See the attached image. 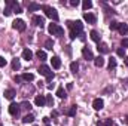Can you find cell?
Returning a JSON list of instances; mask_svg holds the SVG:
<instances>
[{
    "label": "cell",
    "instance_id": "18",
    "mask_svg": "<svg viewBox=\"0 0 128 126\" xmlns=\"http://www.w3.org/2000/svg\"><path fill=\"white\" fill-rule=\"evenodd\" d=\"M14 96H15V91H14V89H6V91H4V98L14 99Z\"/></svg>",
    "mask_w": 128,
    "mask_h": 126
},
{
    "label": "cell",
    "instance_id": "20",
    "mask_svg": "<svg viewBox=\"0 0 128 126\" xmlns=\"http://www.w3.org/2000/svg\"><path fill=\"white\" fill-rule=\"evenodd\" d=\"M22 122H24V123H33V122H34V116H33V114H26V116L22 117Z\"/></svg>",
    "mask_w": 128,
    "mask_h": 126
},
{
    "label": "cell",
    "instance_id": "12",
    "mask_svg": "<svg viewBox=\"0 0 128 126\" xmlns=\"http://www.w3.org/2000/svg\"><path fill=\"white\" fill-rule=\"evenodd\" d=\"M22 58H24L26 61H30L33 58V52L30 49H24V51H22Z\"/></svg>",
    "mask_w": 128,
    "mask_h": 126
},
{
    "label": "cell",
    "instance_id": "45",
    "mask_svg": "<svg viewBox=\"0 0 128 126\" xmlns=\"http://www.w3.org/2000/svg\"><path fill=\"white\" fill-rule=\"evenodd\" d=\"M124 82H125V83H127V86H128V79H125V80H124Z\"/></svg>",
    "mask_w": 128,
    "mask_h": 126
},
{
    "label": "cell",
    "instance_id": "4",
    "mask_svg": "<svg viewBox=\"0 0 128 126\" xmlns=\"http://www.w3.org/2000/svg\"><path fill=\"white\" fill-rule=\"evenodd\" d=\"M12 27L15 28V30H18V31H24L26 30V22L22 21V19H15L14 22H12Z\"/></svg>",
    "mask_w": 128,
    "mask_h": 126
},
{
    "label": "cell",
    "instance_id": "29",
    "mask_svg": "<svg viewBox=\"0 0 128 126\" xmlns=\"http://www.w3.org/2000/svg\"><path fill=\"white\" fill-rule=\"evenodd\" d=\"M45 48H46V49H49V51H51V49H52V48H54V42H52V40H51V39H48V40H46V42H45Z\"/></svg>",
    "mask_w": 128,
    "mask_h": 126
},
{
    "label": "cell",
    "instance_id": "8",
    "mask_svg": "<svg viewBox=\"0 0 128 126\" xmlns=\"http://www.w3.org/2000/svg\"><path fill=\"white\" fill-rule=\"evenodd\" d=\"M33 22H34V25H37V27H40V28L45 27V18H43V16H39V15L33 16Z\"/></svg>",
    "mask_w": 128,
    "mask_h": 126
},
{
    "label": "cell",
    "instance_id": "19",
    "mask_svg": "<svg viewBox=\"0 0 128 126\" xmlns=\"http://www.w3.org/2000/svg\"><path fill=\"white\" fill-rule=\"evenodd\" d=\"M22 80H26V82H33V80H34V74H32V73H24V74H22Z\"/></svg>",
    "mask_w": 128,
    "mask_h": 126
},
{
    "label": "cell",
    "instance_id": "2",
    "mask_svg": "<svg viewBox=\"0 0 128 126\" xmlns=\"http://www.w3.org/2000/svg\"><path fill=\"white\" fill-rule=\"evenodd\" d=\"M42 9L45 10V15L48 16V18H51V19H54V21H58V12L54 9V7H51V6H42Z\"/></svg>",
    "mask_w": 128,
    "mask_h": 126
},
{
    "label": "cell",
    "instance_id": "38",
    "mask_svg": "<svg viewBox=\"0 0 128 126\" xmlns=\"http://www.w3.org/2000/svg\"><path fill=\"white\" fill-rule=\"evenodd\" d=\"M52 80H54V73H51L49 76H46V82H48V83H49V82H52Z\"/></svg>",
    "mask_w": 128,
    "mask_h": 126
},
{
    "label": "cell",
    "instance_id": "17",
    "mask_svg": "<svg viewBox=\"0 0 128 126\" xmlns=\"http://www.w3.org/2000/svg\"><path fill=\"white\" fill-rule=\"evenodd\" d=\"M42 6L40 4H37V3H28V12H36V10H39Z\"/></svg>",
    "mask_w": 128,
    "mask_h": 126
},
{
    "label": "cell",
    "instance_id": "10",
    "mask_svg": "<svg viewBox=\"0 0 128 126\" xmlns=\"http://www.w3.org/2000/svg\"><path fill=\"white\" fill-rule=\"evenodd\" d=\"M92 107H94V110H101L103 107H104V102H103V99L101 98H96L94 101H92Z\"/></svg>",
    "mask_w": 128,
    "mask_h": 126
},
{
    "label": "cell",
    "instance_id": "32",
    "mask_svg": "<svg viewBox=\"0 0 128 126\" xmlns=\"http://www.w3.org/2000/svg\"><path fill=\"white\" fill-rule=\"evenodd\" d=\"M12 12H15V13H21V12H22V9H21V6H20V4L16 3V4L14 6V9H12Z\"/></svg>",
    "mask_w": 128,
    "mask_h": 126
},
{
    "label": "cell",
    "instance_id": "13",
    "mask_svg": "<svg viewBox=\"0 0 128 126\" xmlns=\"http://www.w3.org/2000/svg\"><path fill=\"white\" fill-rule=\"evenodd\" d=\"M97 49H98L100 54H107V52H109V46H107L106 43H98V48H97Z\"/></svg>",
    "mask_w": 128,
    "mask_h": 126
},
{
    "label": "cell",
    "instance_id": "14",
    "mask_svg": "<svg viewBox=\"0 0 128 126\" xmlns=\"http://www.w3.org/2000/svg\"><path fill=\"white\" fill-rule=\"evenodd\" d=\"M118 31L121 33L122 36H125L128 33V25L127 24H124V22H119V28H118Z\"/></svg>",
    "mask_w": 128,
    "mask_h": 126
},
{
    "label": "cell",
    "instance_id": "11",
    "mask_svg": "<svg viewBox=\"0 0 128 126\" xmlns=\"http://www.w3.org/2000/svg\"><path fill=\"white\" fill-rule=\"evenodd\" d=\"M39 73L46 77V76H49L52 71H51V67H48V65H40V67H39Z\"/></svg>",
    "mask_w": 128,
    "mask_h": 126
},
{
    "label": "cell",
    "instance_id": "7",
    "mask_svg": "<svg viewBox=\"0 0 128 126\" xmlns=\"http://www.w3.org/2000/svg\"><path fill=\"white\" fill-rule=\"evenodd\" d=\"M84 19H85L88 24H96V21H97L96 15L91 13V12H85V13H84Z\"/></svg>",
    "mask_w": 128,
    "mask_h": 126
},
{
    "label": "cell",
    "instance_id": "6",
    "mask_svg": "<svg viewBox=\"0 0 128 126\" xmlns=\"http://www.w3.org/2000/svg\"><path fill=\"white\" fill-rule=\"evenodd\" d=\"M20 110H21V105H20V104L12 102V104L9 105V113H10L12 116H18V114H20Z\"/></svg>",
    "mask_w": 128,
    "mask_h": 126
},
{
    "label": "cell",
    "instance_id": "48",
    "mask_svg": "<svg viewBox=\"0 0 128 126\" xmlns=\"http://www.w3.org/2000/svg\"><path fill=\"white\" fill-rule=\"evenodd\" d=\"M34 126H36V125H34Z\"/></svg>",
    "mask_w": 128,
    "mask_h": 126
},
{
    "label": "cell",
    "instance_id": "21",
    "mask_svg": "<svg viewBox=\"0 0 128 126\" xmlns=\"http://www.w3.org/2000/svg\"><path fill=\"white\" fill-rule=\"evenodd\" d=\"M82 7H84V10H88V9H91V7H92V1H91V0H84V3H82Z\"/></svg>",
    "mask_w": 128,
    "mask_h": 126
},
{
    "label": "cell",
    "instance_id": "9",
    "mask_svg": "<svg viewBox=\"0 0 128 126\" xmlns=\"http://www.w3.org/2000/svg\"><path fill=\"white\" fill-rule=\"evenodd\" d=\"M34 104H36L37 107H43V105L46 104V96H43V95H37V96L34 98Z\"/></svg>",
    "mask_w": 128,
    "mask_h": 126
},
{
    "label": "cell",
    "instance_id": "35",
    "mask_svg": "<svg viewBox=\"0 0 128 126\" xmlns=\"http://www.w3.org/2000/svg\"><path fill=\"white\" fill-rule=\"evenodd\" d=\"M103 125H104V126H113V125H115V122H113L112 119H106Z\"/></svg>",
    "mask_w": 128,
    "mask_h": 126
},
{
    "label": "cell",
    "instance_id": "22",
    "mask_svg": "<svg viewBox=\"0 0 128 126\" xmlns=\"http://www.w3.org/2000/svg\"><path fill=\"white\" fill-rule=\"evenodd\" d=\"M91 39H92L94 42H97V43H100V34H98V31L92 30V31H91Z\"/></svg>",
    "mask_w": 128,
    "mask_h": 126
},
{
    "label": "cell",
    "instance_id": "40",
    "mask_svg": "<svg viewBox=\"0 0 128 126\" xmlns=\"http://www.w3.org/2000/svg\"><path fill=\"white\" fill-rule=\"evenodd\" d=\"M70 4H72V6H78V4H79V0H72Z\"/></svg>",
    "mask_w": 128,
    "mask_h": 126
},
{
    "label": "cell",
    "instance_id": "37",
    "mask_svg": "<svg viewBox=\"0 0 128 126\" xmlns=\"http://www.w3.org/2000/svg\"><path fill=\"white\" fill-rule=\"evenodd\" d=\"M121 46L125 49V48H128V39H122V42H121Z\"/></svg>",
    "mask_w": 128,
    "mask_h": 126
},
{
    "label": "cell",
    "instance_id": "3",
    "mask_svg": "<svg viewBox=\"0 0 128 126\" xmlns=\"http://www.w3.org/2000/svg\"><path fill=\"white\" fill-rule=\"evenodd\" d=\"M48 31L49 34H52V36H63L64 34V30L58 25V24H49V27H48Z\"/></svg>",
    "mask_w": 128,
    "mask_h": 126
},
{
    "label": "cell",
    "instance_id": "28",
    "mask_svg": "<svg viewBox=\"0 0 128 126\" xmlns=\"http://www.w3.org/2000/svg\"><path fill=\"white\" fill-rule=\"evenodd\" d=\"M70 70H72V73H78V70H79V65H78V63H72L70 64Z\"/></svg>",
    "mask_w": 128,
    "mask_h": 126
},
{
    "label": "cell",
    "instance_id": "44",
    "mask_svg": "<svg viewBox=\"0 0 128 126\" xmlns=\"http://www.w3.org/2000/svg\"><path fill=\"white\" fill-rule=\"evenodd\" d=\"M125 65L128 67V57H125Z\"/></svg>",
    "mask_w": 128,
    "mask_h": 126
},
{
    "label": "cell",
    "instance_id": "43",
    "mask_svg": "<svg viewBox=\"0 0 128 126\" xmlns=\"http://www.w3.org/2000/svg\"><path fill=\"white\" fill-rule=\"evenodd\" d=\"M21 80H22V77H20V76L15 77V82H21Z\"/></svg>",
    "mask_w": 128,
    "mask_h": 126
},
{
    "label": "cell",
    "instance_id": "27",
    "mask_svg": "<svg viewBox=\"0 0 128 126\" xmlns=\"http://www.w3.org/2000/svg\"><path fill=\"white\" fill-rule=\"evenodd\" d=\"M67 114H68L70 117H73V116H76V105H72V107L68 108V111H67Z\"/></svg>",
    "mask_w": 128,
    "mask_h": 126
},
{
    "label": "cell",
    "instance_id": "33",
    "mask_svg": "<svg viewBox=\"0 0 128 126\" xmlns=\"http://www.w3.org/2000/svg\"><path fill=\"white\" fill-rule=\"evenodd\" d=\"M118 28H119V22L113 21V22L110 24V30H118Z\"/></svg>",
    "mask_w": 128,
    "mask_h": 126
},
{
    "label": "cell",
    "instance_id": "15",
    "mask_svg": "<svg viewBox=\"0 0 128 126\" xmlns=\"http://www.w3.org/2000/svg\"><path fill=\"white\" fill-rule=\"evenodd\" d=\"M51 63H52V67H54V68H60V67H61V60H60L58 57H52Z\"/></svg>",
    "mask_w": 128,
    "mask_h": 126
},
{
    "label": "cell",
    "instance_id": "42",
    "mask_svg": "<svg viewBox=\"0 0 128 126\" xmlns=\"http://www.w3.org/2000/svg\"><path fill=\"white\" fill-rule=\"evenodd\" d=\"M43 122H45V125H49V117H43Z\"/></svg>",
    "mask_w": 128,
    "mask_h": 126
},
{
    "label": "cell",
    "instance_id": "24",
    "mask_svg": "<svg viewBox=\"0 0 128 126\" xmlns=\"http://www.w3.org/2000/svg\"><path fill=\"white\" fill-rule=\"evenodd\" d=\"M12 68H14V70H20V68H21V63H20L18 58L12 60Z\"/></svg>",
    "mask_w": 128,
    "mask_h": 126
},
{
    "label": "cell",
    "instance_id": "16",
    "mask_svg": "<svg viewBox=\"0 0 128 126\" xmlns=\"http://www.w3.org/2000/svg\"><path fill=\"white\" fill-rule=\"evenodd\" d=\"M94 64H96V67H103L104 65V58L101 55H98L97 58H94Z\"/></svg>",
    "mask_w": 128,
    "mask_h": 126
},
{
    "label": "cell",
    "instance_id": "30",
    "mask_svg": "<svg viewBox=\"0 0 128 126\" xmlns=\"http://www.w3.org/2000/svg\"><path fill=\"white\" fill-rule=\"evenodd\" d=\"M46 104H48L49 107L54 105V98H52V95H48V96H46Z\"/></svg>",
    "mask_w": 128,
    "mask_h": 126
},
{
    "label": "cell",
    "instance_id": "25",
    "mask_svg": "<svg viewBox=\"0 0 128 126\" xmlns=\"http://www.w3.org/2000/svg\"><path fill=\"white\" fill-rule=\"evenodd\" d=\"M21 108H22V110L30 111V110H32V104H30L28 101H24V102H21Z\"/></svg>",
    "mask_w": 128,
    "mask_h": 126
},
{
    "label": "cell",
    "instance_id": "34",
    "mask_svg": "<svg viewBox=\"0 0 128 126\" xmlns=\"http://www.w3.org/2000/svg\"><path fill=\"white\" fill-rule=\"evenodd\" d=\"M116 54H118L119 57H125V49H124V48H118Z\"/></svg>",
    "mask_w": 128,
    "mask_h": 126
},
{
    "label": "cell",
    "instance_id": "39",
    "mask_svg": "<svg viewBox=\"0 0 128 126\" xmlns=\"http://www.w3.org/2000/svg\"><path fill=\"white\" fill-rule=\"evenodd\" d=\"M6 60H4V58H3V57H0V67H4V65H6Z\"/></svg>",
    "mask_w": 128,
    "mask_h": 126
},
{
    "label": "cell",
    "instance_id": "31",
    "mask_svg": "<svg viewBox=\"0 0 128 126\" xmlns=\"http://www.w3.org/2000/svg\"><path fill=\"white\" fill-rule=\"evenodd\" d=\"M115 67H116V60H115V58H110V60H109V68L112 70V68H115Z\"/></svg>",
    "mask_w": 128,
    "mask_h": 126
},
{
    "label": "cell",
    "instance_id": "26",
    "mask_svg": "<svg viewBox=\"0 0 128 126\" xmlns=\"http://www.w3.org/2000/svg\"><path fill=\"white\" fill-rule=\"evenodd\" d=\"M57 96H58V98H66V96H67V95H66V91H64L63 88H58V89H57Z\"/></svg>",
    "mask_w": 128,
    "mask_h": 126
},
{
    "label": "cell",
    "instance_id": "36",
    "mask_svg": "<svg viewBox=\"0 0 128 126\" xmlns=\"http://www.w3.org/2000/svg\"><path fill=\"white\" fill-rule=\"evenodd\" d=\"M10 13H12V9H9V7H6V9L3 10V15H4V16H9Z\"/></svg>",
    "mask_w": 128,
    "mask_h": 126
},
{
    "label": "cell",
    "instance_id": "23",
    "mask_svg": "<svg viewBox=\"0 0 128 126\" xmlns=\"http://www.w3.org/2000/svg\"><path fill=\"white\" fill-rule=\"evenodd\" d=\"M36 57H37L40 61H45V60H46V52H45V51H37Z\"/></svg>",
    "mask_w": 128,
    "mask_h": 126
},
{
    "label": "cell",
    "instance_id": "41",
    "mask_svg": "<svg viewBox=\"0 0 128 126\" xmlns=\"http://www.w3.org/2000/svg\"><path fill=\"white\" fill-rule=\"evenodd\" d=\"M52 117H58V111H57V110L52 111Z\"/></svg>",
    "mask_w": 128,
    "mask_h": 126
},
{
    "label": "cell",
    "instance_id": "47",
    "mask_svg": "<svg viewBox=\"0 0 128 126\" xmlns=\"http://www.w3.org/2000/svg\"><path fill=\"white\" fill-rule=\"evenodd\" d=\"M0 126H3V125H2V123H0Z\"/></svg>",
    "mask_w": 128,
    "mask_h": 126
},
{
    "label": "cell",
    "instance_id": "46",
    "mask_svg": "<svg viewBox=\"0 0 128 126\" xmlns=\"http://www.w3.org/2000/svg\"><path fill=\"white\" fill-rule=\"evenodd\" d=\"M45 126H51V125H45Z\"/></svg>",
    "mask_w": 128,
    "mask_h": 126
},
{
    "label": "cell",
    "instance_id": "5",
    "mask_svg": "<svg viewBox=\"0 0 128 126\" xmlns=\"http://www.w3.org/2000/svg\"><path fill=\"white\" fill-rule=\"evenodd\" d=\"M82 57H84V60H86V61H91V60H94V55H92V52H91V49L90 48H82Z\"/></svg>",
    "mask_w": 128,
    "mask_h": 126
},
{
    "label": "cell",
    "instance_id": "1",
    "mask_svg": "<svg viewBox=\"0 0 128 126\" xmlns=\"http://www.w3.org/2000/svg\"><path fill=\"white\" fill-rule=\"evenodd\" d=\"M67 27L70 28V39H76V36H79L82 33V22L80 21H67Z\"/></svg>",
    "mask_w": 128,
    "mask_h": 126
}]
</instances>
